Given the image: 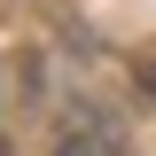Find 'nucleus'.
<instances>
[{
  "label": "nucleus",
  "instance_id": "1",
  "mask_svg": "<svg viewBox=\"0 0 156 156\" xmlns=\"http://www.w3.org/2000/svg\"><path fill=\"white\" fill-rule=\"evenodd\" d=\"M55 156H101V148H94V140H78V133H70V140H62Z\"/></svg>",
  "mask_w": 156,
  "mask_h": 156
},
{
  "label": "nucleus",
  "instance_id": "2",
  "mask_svg": "<svg viewBox=\"0 0 156 156\" xmlns=\"http://www.w3.org/2000/svg\"><path fill=\"white\" fill-rule=\"evenodd\" d=\"M0 156H8V148H0Z\"/></svg>",
  "mask_w": 156,
  "mask_h": 156
}]
</instances>
